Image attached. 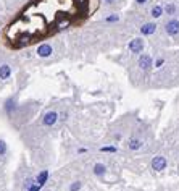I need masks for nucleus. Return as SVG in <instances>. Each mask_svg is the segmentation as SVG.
<instances>
[{"mask_svg": "<svg viewBox=\"0 0 179 191\" xmlns=\"http://www.w3.org/2000/svg\"><path fill=\"white\" fill-rule=\"evenodd\" d=\"M166 165H168V160H166V157H163V155H155V157L152 159V162H150V167H152L155 172L164 170Z\"/></svg>", "mask_w": 179, "mask_h": 191, "instance_id": "3", "label": "nucleus"}, {"mask_svg": "<svg viewBox=\"0 0 179 191\" xmlns=\"http://www.w3.org/2000/svg\"><path fill=\"white\" fill-rule=\"evenodd\" d=\"M85 152H87L85 147H79V149H77V154H85Z\"/></svg>", "mask_w": 179, "mask_h": 191, "instance_id": "21", "label": "nucleus"}, {"mask_svg": "<svg viewBox=\"0 0 179 191\" xmlns=\"http://www.w3.org/2000/svg\"><path fill=\"white\" fill-rule=\"evenodd\" d=\"M92 172H94L95 176H103V175L106 173V167H105L103 164H95L94 168H92Z\"/></svg>", "mask_w": 179, "mask_h": 191, "instance_id": "12", "label": "nucleus"}, {"mask_svg": "<svg viewBox=\"0 0 179 191\" xmlns=\"http://www.w3.org/2000/svg\"><path fill=\"white\" fill-rule=\"evenodd\" d=\"M156 31V24L155 23H144L140 26V33H142V36H152V34Z\"/></svg>", "mask_w": 179, "mask_h": 191, "instance_id": "8", "label": "nucleus"}, {"mask_svg": "<svg viewBox=\"0 0 179 191\" xmlns=\"http://www.w3.org/2000/svg\"><path fill=\"white\" fill-rule=\"evenodd\" d=\"M6 152V143L3 139H0V155H3Z\"/></svg>", "mask_w": 179, "mask_h": 191, "instance_id": "19", "label": "nucleus"}, {"mask_svg": "<svg viewBox=\"0 0 179 191\" xmlns=\"http://www.w3.org/2000/svg\"><path fill=\"white\" fill-rule=\"evenodd\" d=\"M100 152H110V154H114V152H118V147H116V146H102V147H100Z\"/></svg>", "mask_w": 179, "mask_h": 191, "instance_id": "14", "label": "nucleus"}, {"mask_svg": "<svg viewBox=\"0 0 179 191\" xmlns=\"http://www.w3.org/2000/svg\"><path fill=\"white\" fill-rule=\"evenodd\" d=\"M127 147H129L131 151H139L142 147V141L139 138H131L129 143H127Z\"/></svg>", "mask_w": 179, "mask_h": 191, "instance_id": "10", "label": "nucleus"}, {"mask_svg": "<svg viewBox=\"0 0 179 191\" xmlns=\"http://www.w3.org/2000/svg\"><path fill=\"white\" fill-rule=\"evenodd\" d=\"M48 180V170H42L37 176H35V183H39L40 186H44Z\"/></svg>", "mask_w": 179, "mask_h": 191, "instance_id": "11", "label": "nucleus"}, {"mask_svg": "<svg viewBox=\"0 0 179 191\" xmlns=\"http://www.w3.org/2000/svg\"><path fill=\"white\" fill-rule=\"evenodd\" d=\"M11 76V67L3 63V65H0V80H8Z\"/></svg>", "mask_w": 179, "mask_h": 191, "instance_id": "9", "label": "nucleus"}, {"mask_svg": "<svg viewBox=\"0 0 179 191\" xmlns=\"http://www.w3.org/2000/svg\"><path fill=\"white\" fill-rule=\"evenodd\" d=\"M137 63H139V67L142 68V70H150L153 67V60H152V57L150 55H147V54H142L140 57H139V60H137Z\"/></svg>", "mask_w": 179, "mask_h": 191, "instance_id": "6", "label": "nucleus"}, {"mask_svg": "<svg viewBox=\"0 0 179 191\" xmlns=\"http://www.w3.org/2000/svg\"><path fill=\"white\" fill-rule=\"evenodd\" d=\"M58 112H55V110H48L44 114V117H42V125L44 126H53L56 122H58Z\"/></svg>", "mask_w": 179, "mask_h": 191, "instance_id": "2", "label": "nucleus"}, {"mask_svg": "<svg viewBox=\"0 0 179 191\" xmlns=\"http://www.w3.org/2000/svg\"><path fill=\"white\" fill-rule=\"evenodd\" d=\"M113 2H114V0H105V3H106V5H111Z\"/></svg>", "mask_w": 179, "mask_h": 191, "instance_id": "23", "label": "nucleus"}, {"mask_svg": "<svg viewBox=\"0 0 179 191\" xmlns=\"http://www.w3.org/2000/svg\"><path fill=\"white\" fill-rule=\"evenodd\" d=\"M129 50L132 54H140L142 50H144V39L140 37H135L129 42Z\"/></svg>", "mask_w": 179, "mask_h": 191, "instance_id": "7", "label": "nucleus"}, {"mask_svg": "<svg viewBox=\"0 0 179 191\" xmlns=\"http://www.w3.org/2000/svg\"><path fill=\"white\" fill-rule=\"evenodd\" d=\"M118 20H119V16H118V15H110V16H106V18H105L106 23H116Z\"/></svg>", "mask_w": 179, "mask_h": 191, "instance_id": "17", "label": "nucleus"}, {"mask_svg": "<svg viewBox=\"0 0 179 191\" xmlns=\"http://www.w3.org/2000/svg\"><path fill=\"white\" fill-rule=\"evenodd\" d=\"M52 52H53V47L50 46V44H47V42H44V44H39V46H37V50H35V54H37L40 59L50 57V55H52Z\"/></svg>", "mask_w": 179, "mask_h": 191, "instance_id": "4", "label": "nucleus"}, {"mask_svg": "<svg viewBox=\"0 0 179 191\" xmlns=\"http://www.w3.org/2000/svg\"><path fill=\"white\" fill-rule=\"evenodd\" d=\"M164 29H166V33L169 34V36H177L179 34V21L177 20H169L166 24H164Z\"/></svg>", "mask_w": 179, "mask_h": 191, "instance_id": "5", "label": "nucleus"}, {"mask_svg": "<svg viewBox=\"0 0 179 191\" xmlns=\"http://www.w3.org/2000/svg\"><path fill=\"white\" fill-rule=\"evenodd\" d=\"M164 13V10H163V7H160V5H155L153 8H152V11H150V15H152L153 18H160L161 15Z\"/></svg>", "mask_w": 179, "mask_h": 191, "instance_id": "13", "label": "nucleus"}, {"mask_svg": "<svg viewBox=\"0 0 179 191\" xmlns=\"http://www.w3.org/2000/svg\"><path fill=\"white\" fill-rule=\"evenodd\" d=\"M163 10H164V13H168V15H174V11H176V5H174V3H168Z\"/></svg>", "mask_w": 179, "mask_h": 191, "instance_id": "15", "label": "nucleus"}, {"mask_svg": "<svg viewBox=\"0 0 179 191\" xmlns=\"http://www.w3.org/2000/svg\"><path fill=\"white\" fill-rule=\"evenodd\" d=\"M164 65V59H156L155 62H153V67L155 68H161Z\"/></svg>", "mask_w": 179, "mask_h": 191, "instance_id": "18", "label": "nucleus"}, {"mask_svg": "<svg viewBox=\"0 0 179 191\" xmlns=\"http://www.w3.org/2000/svg\"><path fill=\"white\" fill-rule=\"evenodd\" d=\"M90 2L94 0H32L6 26L5 37L15 49L44 41L90 15Z\"/></svg>", "mask_w": 179, "mask_h": 191, "instance_id": "1", "label": "nucleus"}, {"mask_svg": "<svg viewBox=\"0 0 179 191\" xmlns=\"http://www.w3.org/2000/svg\"><path fill=\"white\" fill-rule=\"evenodd\" d=\"M81 186H82L81 181H73V183H71V186H69V191H79Z\"/></svg>", "mask_w": 179, "mask_h": 191, "instance_id": "16", "label": "nucleus"}, {"mask_svg": "<svg viewBox=\"0 0 179 191\" xmlns=\"http://www.w3.org/2000/svg\"><path fill=\"white\" fill-rule=\"evenodd\" d=\"M147 2V0H135V3H137V5H144Z\"/></svg>", "mask_w": 179, "mask_h": 191, "instance_id": "22", "label": "nucleus"}, {"mask_svg": "<svg viewBox=\"0 0 179 191\" xmlns=\"http://www.w3.org/2000/svg\"><path fill=\"white\" fill-rule=\"evenodd\" d=\"M40 189H42V186L39 185V183H34V185H32V186H29L26 191H40Z\"/></svg>", "mask_w": 179, "mask_h": 191, "instance_id": "20", "label": "nucleus"}]
</instances>
